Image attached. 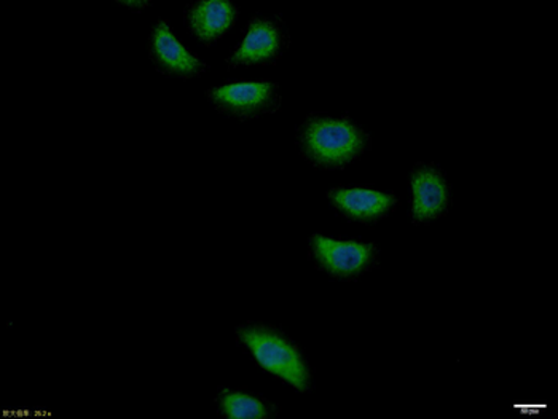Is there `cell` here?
Segmentation results:
<instances>
[{"instance_id": "6da1fadb", "label": "cell", "mask_w": 558, "mask_h": 419, "mask_svg": "<svg viewBox=\"0 0 558 419\" xmlns=\"http://www.w3.org/2000/svg\"><path fill=\"white\" fill-rule=\"evenodd\" d=\"M303 155L319 168H342L368 147V136L350 120L313 116L301 132Z\"/></svg>"}, {"instance_id": "7a4b0ae2", "label": "cell", "mask_w": 558, "mask_h": 419, "mask_svg": "<svg viewBox=\"0 0 558 419\" xmlns=\"http://www.w3.org/2000/svg\"><path fill=\"white\" fill-rule=\"evenodd\" d=\"M238 338L250 349L262 369L288 381L295 390L305 393L310 387V370L301 352L284 336L265 325H244Z\"/></svg>"}, {"instance_id": "3957f363", "label": "cell", "mask_w": 558, "mask_h": 419, "mask_svg": "<svg viewBox=\"0 0 558 419\" xmlns=\"http://www.w3.org/2000/svg\"><path fill=\"white\" fill-rule=\"evenodd\" d=\"M208 98L217 111L240 119H253L278 111L281 102L277 87L267 81L222 85L209 89Z\"/></svg>"}, {"instance_id": "277c9868", "label": "cell", "mask_w": 558, "mask_h": 419, "mask_svg": "<svg viewBox=\"0 0 558 419\" xmlns=\"http://www.w3.org/2000/svg\"><path fill=\"white\" fill-rule=\"evenodd\" d=\"M312 252L318 266L336 278L361 276L375 262L372 244L337 242L322 235L312 236Z\"/></svg>"}, {"instance_id": "5b68a950", "label": "cell", "mask_w": 558, "mask_h": 419, "mask_svg": "<svg viewBox=\"0 0 558 419\" xmlns=\"http://www.w3.org/2000/svg\"><path fill=\"white\" fill-rule=\"evenodd\" d=\"M288 44V34L279 27V24L271 20L254 19L250 23L247 36L230 58V64L253 66V64L270 63L281 57Z\"/></svg>"}, {"instance_id": "8992f818", "label": "cell", "mask_w": 558, "mask_h": 419, "mask_svg": "<svg viewBox=\"0 0 558 419\" xmlns=\"http://www.w3.org/2000/svg\"><path fill=\"white\" fill-rule=\"evenodd\" d=\"M413 221L425 223L447 214L450 188L440 171L422 164L412 173Z\"/></svg>"}, {"instance_id": "52a82bcc", "label": "cell", "mask_w": 558, "mask_h": 419, "mask_svg": "<svg viewBox=\"0 0 558 419\" xmlns=\"http://www.w3.org/2000/svg\"><path fill=\"white\" fill-rule=\"evenodd\" d=\"M333 208L353 221L372 223L380 221L395 209L398 199L392 195L371 188H333L329 192Z\"/></svg>"}, {"instance_id": "ba28073f", "label": "cell", "mask_w": 558, "mask_h": 419, "mask_svg": "<svg viewBox=\"0 0 558 419\" xmlns=\"http://www.w3.org/2000/svg\"><path fill=\"white\" fill-rule=\"evenodd\" d=\"M150 57L158 67L179 77H194L205 72V64L192 54L174 36L165 22L155 26L150 37Z\"/></svg>"}, {"instance_id": "9c48e42d", "label": "cell", "mask_w": 558, "mask_h": 419, "mask_svg": "<svg viewBox=\"0 0 558 419\" xmlns=\"http://www.w3.org/2000/svg\"><path fill=\"white\" fill-rule=\"evenodd\" d=\"M185 20L196 39L213 44L232 29L236 22V9L226 0H206L192 5Z\"/></svg>"}, {"instance_id": "30bf717a", "label": "cell", "mask_w": 558, "mask_h": 419, "mask_svg": "<svg viewBox=\"0 0 558 419\" xmlns=\"http://www.w3.org/2000/svg\"><path fill=\"white\" fill-rule=\"evenodd\" d=\"M220 407L229 419H265L270 417V408L260 398L241 391H222Z\"/></svg>"}]
</instances>
